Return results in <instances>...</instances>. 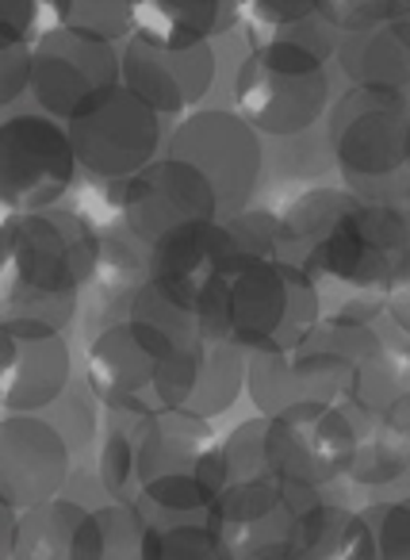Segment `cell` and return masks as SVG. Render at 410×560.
I'll list each match as a JSON object with an SVG mask.
<instances>
[{
    "label": "cell",
    "instance_id": "cell-1",
    "mask_svg": "<svg viewBox=\"0 0 410 560\" xmlns=\"http://www.w3.org/2000/svg\"><path fill=\"white\" fill-rule=\"evenodd\" d=\"M101 231L62 208L4 215L0 272L4 319H35L66 330L78 315L81 289L96 277Z\"/></svg>",
    "mask_w": 410,
    "mask_h": 560
},
{
    "label": "cell",
    "instance_id": "cell-2",
    "mask_svg": "<svg viewBox=\"0 0 410 560\" xmlns=\"http://www.w3.org/2000/svg\"><path fill=\"white\" fill-rule=\"evenodd\" d=\"M318 323V280L288 257H234L200 296L203 338H223L246 353L300 350Z\"/></svg>",
    "mask_w": 410,
    "mask_h": 560
},
{
    "label": "cell",
    "instance_id": "cell-3",
    "mask_svg": "<svg viewBox=\"0 0 410 560\" xmlns=\"http://www.w3.org/2000/svg\"><path fill=\"white\" fill-rule=\"evenodd\" d=\"M341 188L364 203L410 200V101L345 89L326 116Z\"/></svg>",
    "mask_w": 410,
    "mask_h": 560
},
{
    "label": "cell",
    "instance_id": "cell-4",
    "mask_svg": "<svg viewBox=\"0 0 410 560\" xmlns=\"http://www.w3.org/2000/svg\"><path fill=\"white\" fill-rule=\"evenodd\" d=\"M231 488L226 450L208 419L154 411L139 427V499L162 514H208Z\"/></svg>",
    "mask_w": 410,
    "mask_h": 560
},
{
    "label": "cell",
    "instance_id": "cell-5",
    "mask_svg": "<svg viewBox=\"0 0 410 560\" xmlns=\"http://www.w3.org/2000/svg\"><path fill=\"white\" fill-rule=\"evenodd\" d=\"M315 280L341 289L387 296L410 280V200L364 203L356 200L330 231V238L303 261Z\"/></svg>",
    "mask_w": 410,
    "mask_h": 560
},
{
    "label": "cell",
    "instance_id": "cell-6",
    "mask_svg": "<svg viewBox=\"0 0 410 560\" xmlns=\"http://www.w3.org/2000/svg\"><path fill=\"white\" fill-rule=\"evenodd\" d=\"M318 503V488H300L269 472L231 483L208 511V522L238 560H300Z\"/></svg>",
    "mask_w": 410,
    "mask_h": 560
},
{
    "label": "cell",
    "instance_id": "cell-7",
    "mask_svg": "<svg viewBox=\"0 0 410 560\" xmlns=\"http://www.w3.org/2000/svg\"><path fill=\"white\" fill-rule=\"evenodd\" d=\"M368 415L353 404H300L272 415L265 427L269 472L300 488H318L349 476Z\"/></svg>",
    "mask_w": 410,
    "mask_h": 560
},
{
    "label": "cell",
    "instance_id": "cell-8",
    "mask_svg": "<svg viewBox=\"0 0 410 560\" xmlns=\"http://www.w3.org/2000/svg\"><path fill=\"white\" fill-rule=\"evenodd\" d=\"M333 108V81L326 66L284 62L246 43L234 73V112L269 139L315 131Z\"/></svg>",
    "mask_w": 410,
    "mask_h": 560
},
{
    "label": "cell",
    "instance_id": "cell-9",
    "mask_svg": "<svg viewBox=\"0 0 410 560\" xmlns=\"http://www.w3.org/2000/svg\"><path fill=\"white\" fill-rule=\"evenodd\" d=\"M66 127H70L81 173H89L93 180L119 185L162 158L157 154L165 142L162 116L147 101H139L124 81L81 104Z\"/></svg>",
    "mask_w": 410,
    "mask_h": 560
},
{
    "label": "cell",
    "instance_id": "cell-10",
    "mask_svg": "<svg viewBox=\"0 0 410 560\" xmlns=\"http://www.w3.org/2000/svg\"><path fill=\"white\" fill-rule=\"evenodd\" d=\"M70 127L43 112H12L0 127V203L4 215L47 211L78 180Z\"/></svg>",
    "mask_w": 410,
    "mask_h": 560
},
{
    "label": "cell",
    "instance_id": "cell-11",
    "mask_svg": "<svg viewBox=\"0 0 410 560\" xmlns=\"http://www.w3.org/2000/svg\"><path fill=\"white\" fill-rule=\"evenodd\" d=\"M165 154L180 158L211 180L223 219L249 211L265 173V142L234 108L188 112L169 135Z\"/></svg>",
    "mask_w": 410,
    "mask_h": 560
},
{
    "label": "cell",
    "instance_id": "cell-12",
    "mask_svg": "<svg viewBox=\"0 0 410 560\" xmlns=\"http://www.w3.org/2000/svg\"><path fill=\"white\" fill-rule=\"evenodd\" d=\"M180 350L177 338L142 319H119L101 327L85 346V384L112 415L150 419L157 411L154 381L162 365Z\"/></svg>",
    "mask_w": 410,
    "mask_h": 560
},
{
    "label": "cell",
    "instance_id": "cell-13",
    "mask_svg": "<svg viewBox=\"0 0 410 560\" xmlns=\"http://www.w3.org/2000/svg\"><path fill=\"white\" fill-rule=\"evenodd\" d=\"M108 203L112 219H119L127 231L139 234L147 246L162 242L165 234L180 231V226L223 219L211 180L173 154H162L131 180L112 185Z\"/></svg>",
    "mask_w": 410,
    "mask_h": 560
},
{
    "label": "cell",
    "instance_id": "cell-14",
    "mask_svg": "<svg viewBox=\"0 0 410 560\" xmlns=\"http://www.w3.org/2000/svg\"><path fill=\"white\" fill-rule=\"evenodd\" d=\"M119 81H124V58L116 43L73 27H47L35 39L32 101L43 116L70 124L81 104L116 89Z\"/></svg>",
    "mask_w": 410,
    "mask_h": 560
},
{
    "label": "cell",
    "instance_id": "cell-15",
    "mask_svg": "<svg viewBox=\"0 0 410 560\" xmlns=\"http://www.w3.org/2000/svg\"><path fill=\"white\" fill-rule=\"evenodd\" d=\"M73 358L58 327L0 319V404L9 415H43L70 392Z\"/></svg>",
    "mask_w": 410,
    "mask_h": 560
},
{
    "label": "cell",
    "instance_id": "cell-16",
    "mask_svg": "<svg viewBox=\"0 0 410 560\" xmlns=\"http://www.w3.org/2000/svg\"><path fill=\"white\" fill-rule=\"evenodd\" d=\"M353 369L349 358L307 338L300 350L246 353V392L265 419L300 404H345Z\"/></svg>",
    "mask_w": 410,
    "mask_h": 560
},
{
    "label": "cell",
    "instance_id": "cell-17",
    "mask_svg": "<svg viewBox=\"0 0 410 560\" xmlns=\"http://www.w3.org/2000/svg\"><path fill=\"white\" fill-rule=\"evenodd\" d=\"M73 450L47 415H4L0 422V503L32 511L66 495Z\"/></svg>",
    "mask_w": 410,
    "mask_h": 560
},
{
    "label": "cell",
    "instance_id": "cell-18",
    "mask_svg": "<svg viewBox=\"0 0 410 560\" xmlns=\"http://www.w3.org/2000/svg\"><path fill=\"white\" fill-rule=\"evenodd\" d=\"M246 392V350L223 338H196L180 346L154 381L157 411H185L219 419Z\"/></svg>",
    "mask_w": 410,
    "mask_h": 560
},
{
    "label": "cell",
    "instance_id": "cell-19",
    "mask_svg": "<svg viewBox=\"0 0 410 560\" xmlns=\"http://www.w3.org/2000/svg\"><path fill=\"white\" fill-rule=\"evenodd\" d=\"M124 58V85L139 101H147L157 116H188L203 96L215 89L219 78V50L215 43L200 47H162L142 35L119 47Z\"/></svg>",
    "mask_w": 410,
    "mask_h": 560
},
{
    "label": "cell",
    "instance_id": "cell-20",
    "mask_svg": "<svg viewBox=\"0 0 410 560\" xmlns=\"http://www.w3.org/2000/svg\"><path fill=\"white\" fill-rule=\"evenodd\" d=\"M234 234L226 219L215 223H192L165 234L150 246V280L173 289L177 296L192 300L200 307V296L226 272L234 261Z\"/></svg>",
    "mask_w": 410,
    "mask_h": 560
},
{
    "label": "cell",
    "instance_id": "cell-21",
    "mask_svg": "<svg viewBox=\"0 0 410 560\" xmlns=\"http://www.w3.org/2000/svg\"><path fill=\"white\" fill-rule=\"evenodd\" d=\"M12 560H101L96 506L58 495L32 511H20Z\"/></svg>",
    "mask_w": 410,
    "mask_h": 560
},
{
    "label": "cell",
    "instance_id": "cell-22",
    "mask_svg": "<svg viewBox=\"0 0 410 560\" xmlns=\"http://www.w3.org/2000/svg\"><path fill=\"white\" fill-rule=\"evenodd\" d=\"M333 62L341 66L349 85L410 101V20H387L341 35Z\"/></svg>",
    "mask_w": 410,
    "mask_h": 560
},
{
    "label": "cell",
    "instance_id": "cell-23",
    "mask_svg": "<svg viewBox=\"0 0 410 560\" xmlns=\"http://www.w3.org/2000/svg\"><path fill=\"white\" fill-rule=\"evenodd\" d=\"M246 20V0H139L134 35L162 47H200L234 35Z\"/></svg>",
    "mask_w": 410,
    "mask_h": 560
},
{
    "label": "cell",
    "instance_id": "cell-24",
    "mask_svg": "<svg viewBox=\"0 0 410 560\" xmlns=\"http://www.w3.org/2000/svg\"><path fill=\"white\" fill-rule=\"evenodd\" d=\"M147 518V560H238L208 514H162L134 503Z\"/></svg>",
    "mask_w": 410,
    "mask_h": 560
},
{
    "label": "cell",
    "instance_id": "cell-25",
    "mask_svg": "<svg viewBox=\"0 0 410 560\" xmlns=\"http://www.w3.org/2000/svg\"><path fill=\"white\" fill-rule=\"evenodd\" d=\"M356 203V196L349 188H326L315 185L307 192H300L284 211H280V231H284V257L295 265H303L341 223L349 208Z\"/></svg>",
    "mask_w": 410,
    "mask_h": 560
},
{
    "label": "cell",
    "instance_id": "cell-26",
    "mask_svg": "<svg viewBox=\"0 0 410 560\" xmlns=\"http://www.w3.org/2000/svg\"><path fill=\"white\" fill-rule=\"evenodd\" d=\"M402 396H410V342L395 335L353 369L349 404L368 419H384Z\"/></svg>",
    "mask_w": 410,
    "mask_h": 560
},
{
    "label": "cell",
    "instance_id": "cell-27",
    "mask_svg": "<svg viewBox=\"0 0 410 560\" xmlns=\"http://www.w3.org/2000/svg\"><path fill=\"white\" fill-rule=\"evenodd\" d=\"M300 560H379L376 537H372L364 514L323 499L311 514Z\"/></svg>",
    "mask_w": 410,
    "mask_h": 560
},
{
    "label": "cell",
    "instance_id": "cell-28",
    "mask_svg": "<svg viewBox=\"0 0 410 560\" xmlns=\"http://www.w3.org/2000/svg\"><path fill=\"white\" fill-rule=\"evenodd\" d=\"M139 0H50V27L96 35L104 43H127L134 35Z\"/></svg>",
    "mask_w": 410,
    "mask_h": 560
},
{
    "label": "cell",
    "instance_id": "cell-29",
    "mask_svg": "<svg viewBox=\"0 0 410 560\" xmlns=\"http://www.w3.org/2000/svg\"><path fill=\"white\" fill-rule=\"evenodd\" d=\"M407 472H410V445L391 427L372 419L361 434L353 465H349V480L361 483V488H387V483H395Z\"/></svg>",
    "mask_w": 410,
    "mask_h": 560
},
{
    "label": "cell",
    "instance_id": "cell-30",
    "mask_svg": "<svg viewBox=\"0 0 410 560\" xmlns=\"http://www.w3.org/2000/svg\"><path fill=\"white\" fill-rule=\"evenodd\" d=\"M139 427H108L96 457V480L112 495V503H134L139 499Z\"/></svg>",
    "mask_w": 410,
    "mask_h": 560
},
{
    "label": "cell",
    "instance_id": "cell-31",
    "mask_svg": "<svg viewBox=\"0 0 410 560\" xmlns=\"http://www.w3.org/2000/svg\"><path fill=\"white\" fill-rule=\"evenodd\" d=\"M101 560H147V518L134 503L96 506Z\"/></svg>",
    "mask_w": 410,
    "mask_h": 560
},
{
    "label": "cell",
    "instance_id": "cell-32",
    "mask_svg": "<svg viewBox=\"0 0 410 560\" xmlns=\"http://www.w3.org/2000/svg\"><path fill=\"white\" fill-rule=\"evenodd\" d=\"M277 177H295V180H318L326 173H338L333 162V147H330V131H303L292 139H277Z\"/></svg>",
    "mask_w": 410,
    "mask_h": 560
},
{
    "label": "cell",
    "instance_id": "cell-33",
    "mask_svg": "<svg viewBox=\"0 0 410 560\" xmlns=\"http://www.w3.org/2000/svg\"><path fill=\"white\" fill-rule=\"evenodd\" d=\"M379 560H410V495L376 503L364 511Z\"/></svg>",
    "mask_w": 410,
    "mask_h": 560
},
{
    "label": "cell",
    "instance_id": "cell-34",
    "mask_svg": "<svg viewBox=\"0 0 410 560\" xmlns=\"http://www.w3.org/2000/svg\"><path fill=\"white\" fill-rule=\"evenodd\" d=\"M318 9L341 35L364 32L387 20H410V0H318Z\"/></svg>",
    "mask_w": 410,
    "mask_h": 560
},
{
    "label": "cell",
    "instance_id": "cell-35",
    "mask_svg": "<svg viewBox=\"0 0 410 560\" xmlns=\"http://www.w3.org/2000/svg\"><path fill=\"white\" fill-rule=\"evenodd\" d=\"M93 399L96 396L89 392V384H85V388H73V384H70V392H66V396L58 399V404L50 407V415H47V419L62 430V438L70 442L73 453L89 450V445L96 442V430H101V422H96V404H93Z\"/></svg>",
    "mask_w": 410,
    "mask_h": 560
},
{
    "label": "cell",
    "instance_id": "cell-36",
    "mask_svg": "<svg viewBox=\"0 0 410 560\" xmlns=\"http://www.w3.org/2000/svg\"><path fill=\"white\" fill-rule=\"evenodd\" d=\"M265 427H269V419L261 415V419H249V422H242V427H234L231 438H223L231 483L269 476V460H265Z\"/></svg>",
    "mask_w": 410,
    "mask_h": 560
},
{
    "label": "cell",
    "instance_id": "cell-37",
    "mask_svg": "<svg viewBox=\"0 0 410 560\" xmlns=\"http://www.w3.org/2000/svg\"><path fill=\"white\" fill-rule=\"evenodd\" d=\"M311 16H323L318 0H246V32L249 39H265Z\"/></svg>",
    "mask_w": 410,
    "mask_h": 560
},
{
    "label": "cell",
    "instance_id": "cell-38",
    "mask_svg": "<svg viewBox=\"0 0 410 560\" xmlns=\"http://www.w3.org/2000/svg\"><path fill=\"white\" fill-rule=\"evenodd\" d=\"M35 70V43H4L0 47V101L16 104L24 93H32Z\"/></svg>",
    "mask_w": 410,
    "mask_h": 560
},
{
    "label": "cell",
    "instance_id": "cell-39",
    "mask_svg": "<svg viewBox=\"0 0 410 560\" xmlns=\"http://www.w3.org/2000/svg\"><path fill=\"white\" fill-rule=\"evenodd\" d=\"M43 9H50V0H0V39L32 43Z\"/></svg>",
    "mask_w": 410,
    "mask_h": 560
},
{
    "label": "cell",
    "instance_id": "cell-40",
    "mask_svg": "<svg viewBox=\"0 0 410 560\" xmlns=\"http://www.w3.org/2000/svg\"><path fill=\"white\" fill-rule=\"evenodd\" d=\"M384 319H387V327H391L395 335H402L410 342V280L384 296Z\"/></svg>",
    "mask_w": 410,
    "mask_h": 560
},
{
    "label": "cell",
    "instance_id": "cell-41",
    "mask_svg": "<svg viewBox=\"0 0 410 560\" xmlns=\"http://www.w3.org/2000/svg\"><path fill=\"white\" fill-rule=\"evenodd\" d=\"M379 422H384V427H391L395 434H399L402 442L410 445V396H402L399 404H395L391 411H387V415H384V419H379Z\"/></svg>",
    "mask_w": 410,
    "mask_h": 560
}]
</instances>
